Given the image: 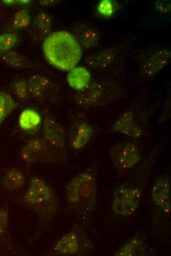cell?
<instances>
[{"label":"cell","mask_w":171,"mask_h":256,"mask_svg":"<svg viewBox=\"0 0 171 256\" xmlns=\"http://www.w3.org/2000/svg\"><path fill=\"white\" fill-rule=\"evenodd\" d=\"M19 42L18 36L13 33L0 35V55L10 51Z\"/></svg>","instance_id":"cell-23"},{"label":"cell","mask_w":171,"mask_h":256,"mask_svg":"<svg viewBox=\"0 0 171 256\" xmlns=\"http://www.w3.org/2000/svg\"><path fill=\"white\" fill-rule=\"evenodd\" d=\"M151 195L154 203L166 213L171 211V183L169 178L163 175L154 183Z\"/></svg>","instance_id":"cell-10"},{"label":"cell","mask_w":171,"mask_h":256,"mask_svg":"<svg viewBox=\"0 0 171 256\" xmlns=\"http://www.w3.org/2000/svg\"><path fill=\"white\" fill-rule=\"evenodd\" d=\"M113 163L121 170H127L134 167L141 159L139 148L131 142H122L113 146L110 152Z\"/></svg>","instance_id":"cell-5"},{"label":"cell","mask_w":171,"mask_h":256,"mask_svg":"<svg viewBox=\"0 0 171 256\" xmlns=\"http://www.w3.org/2000/svg\"><path fill=\"white\" fill-rule=\"evenodd\" d=\"M79 249L78 237L75 232L67 233L56 243L54 250L58 254L70 255L76 254Z\"/></svg>","instance_id":"cell-15"},{"label":"cell","mask_w":171,"mask_h":256,"mask_svg":"<svg viewBox=\"0 0 171 256\" xmlns=\"http://www.w3.org/2000/svg\"><path fill=\"white\" fill-rule=\"evenodd\" d=\"M53 148L44 139L33 138L29 140L21 149L20 159L28 163L46 160Z\"/></svg>","instance_id":"cell-7"},{"label":"cell","mask_w":171,"mask_h":256,"mask_svg":"<svg viewBox=\"0 0 171 256\" xmlns=\"http://www.w3.org/2000/svg\"><path fill=\"white\" fill-rule=\"evenodd\" d=\"M72 31L73 36L81 47L89 48L99 43V33L97 30L87 24L77 23L73 26Z\"/></svg>","instance_id":"cell-11"},{"label":"cell","mask_w":171,"mask_h":256,"mask_svg":"<svg viewBox=\"0 0 171 256\" xmlns=\"http://www.w3.org/2000/svg\"><path fill=\"white\" fill-rule=\"evenodd\" d=\"M98 10L103 15L110 16L113 12V5L112 2L109 0L101 1L98 4Z\"/></svg>","instance_id":"cell-28"},{"label":"cell","mask_w":171,"mask_h":256,"mask_svg":"<svg viewBox=\"0 0 171 256\" xmlns=\"http://www.w3.org/2000/svg\"><path fill=\"white\" fill-rule=\"evenodd\" d=\"M16 107L17 104L10 95L0 92V125Z\"/></svg>","instance_id":"cell-21"},{"label":"cell","mask_w":171,"mask_h":256,"mask_svg":"<svg viewBox=\"0 0 171 256\" xmlns=\"http://www.w3.org/2000/svg\"><path fill=\"white\" fill-rule=\"evenodd\" d=\"M43 51L47 61L61 70H70L82 56L81 47L72 34L59 31L49 34L43 41Z\"/></svg>","instance_id":"cell-1"},{"label":"cell","mask_w":171,"mask_h":256,"mask_svg":"<svg viewBox=\"0 0 171 256\" xmlns=\"http://www.w3.org/2000/svg\"><path fill=\"white\" fill-rule=\"evenodd\" d=\"M2 58L6 63L15 67H21L25 64L23 58L13 51H9L4 54Z\"/></svg>","instance_id":"cell-25"},{"label":"cell","mask_w":171,"mask_h":256,"mask_svg":"<svg viewBox=\"0 0 171 256\" xmlns=\"http://www.w3.org/2000/svg\"><path fill=\"white\" fill-rule=\"evenodd\" d=\"M141 196V190L138 188H117L114 191L112 200V211L115 214L122 217L132 216L138 207Z\"/></svg>","instance_id":"cell-4"},{"label":"cell","mask_w":171,"mask_h":256,"mask_svg":"<svg viewBox=\"0 0 171 256\" xmlns=\"http://www.w3.org/2000/svg\"><path fill=\"white\" fill-rule=\"evenodd\" d=\"M25 182L23 173L16 168L9 169L3 176L1 183L8 191H14L21 188Z\"/></svg>","instance_id":"cell-18"},{"label":"cell","mask_w":171,"mask_h":256,"mask_svg":"<svg viewBox=\"0 0 171 256\" xmlns=\"http://www.w3.org/2000/svg\"><path fill=\"white\" fill-rule=\"evenodd\" d=\"M30 21V15L27 9L18 11L14 15L13 24L16 28H22L27 26Z\"/></svg>","instance_id":"cell-26"},{"label":"cell","mask_w":171,"mask_h":256,"mask_svg":"<svg viewBox=\"0 0 171 256\" xmlns=\"http://www.w3.org/2000/svg\"><path fill=\"white\" fill-rule=\"evenodd\" d=\"M96 181L89 172H84L71 179L65 188L66 198L71 204L85 209L94 208L96 200Z\"/></svg>","instance_id":"cell-2"},{"label":"cell","mask_w":171,"mask_h":256,"mask_svg":"<svg viewBox=\"0 0 171 256\" xmlns=\"http://www.w3.org/2000/svg\"><path fill=\"white\" fill-rule=\"evenodd\" d=\"M9 222V215L5 208L0 209V235L4 234L7 230Z\"/></svg>","instance_id":"cell-27"},{"label":"cell","mask_w":171,"mask_h":256,"mask_svg":"<svg viewBox=\"0 0 171 256\" xmlns=\"http://www.w3.org/2000/svg\"><path fill=\"white\" fill-rule=\"evenodd\" d=\"M51 20L50 16L45 12L39 13L34 20L32 30L38 37H44L50 31Z\"/></svg>","instance_id":"cell-19"},{"label":"cell","mask_w":171,"mask_h":256,"mask_svg":"<svg viewBox=\"0 0 171 256\" xmlns=\"http://www.w3.org/2000/svg\"><path fill=\"white\" fill-rule=\"evenodd\" d=\"M171 52L166 49L159 51L147 61L143 67V71L147 76H152L166 66L170 62Z\"/></svg>","instance_id":"cell-13"},{"label":"cell","mask_w":171,"mask_h":256,"mask_svg":"<svg viewBox=\"0 0 171 256\" xmlns=\"http://www.w3.org/2000/svg\"><path fill=\"white\" fill-rule=\"evenodd\" d=\"M94 133L92 127L85 122L79 124L76 128L71 145L76 150H80L89 141Z\"/></svg>","instance_id":"cell-17"},{"label":"cell","mask_w":171,"mask_h":256,"mask_svg":"<svg viewBox=\"0 0 171 256\" xmlns=\"http://www.w3.org/2000/svg\"><path fill=\"white\" fill-rule=\"evenodd\" d=\"M142 241L138 236L131 239L124 244L115 254L116 256H133L142 249Z\"/></svg>","instance_id":"cell-22"},{"label":"cell","mask_w":171,"mask_h":256,"mask_svg":"<svg viewBox=\"0 0 171 256\" xmlns=\"http://www.w3.org/2000/svg\"><path fill=\"white\" fill-rule=\"evenodd\" d=\"M26 202L43 213L55 212L57 201L53 190L43 179L33 177L29 181L24 197ZM52 213V212H51Z\"/></svg>","instance_id":"cell-3"},{"label":"cell","mask_w":171,"mask_h":256,"mask_svg":"<svg viewBox=\"0 0 171 256\" xmlns=\"http://www.w3.org/2000/svg\"><path fill=\"white\" fill-rule=\"evenodd\" d=\"M39 114L34 110L27 108L23 110L18 118L20 128L26 131H31L37 128L41 123Z\"/></svg>","instance_id":"cell-16"},{"label":"cell","mask_w":171,"mask_h":256,"mask_svg":"<svg viewBox=\"0 0 171 256\" xmlns=\"http://www.w3.org/2000/svg\"><path fill=\"white\" fill-rule=\"evenodd\" d=\"M44 139L53 147L64 150L65 147V133L61 126L52 116H45L43 122Z\"/></svg>","instance_id":"cell-9"},{"label":"cell","mask_w":171,"mask_h":256,"mask_svg":"<svg viewBox=\"0 0 171 256\" xmlns=\"http://www.w3.org/2000/svg\"><path fill=\"white\" fill-rule=\"evenodd\" d=\"M12 89L16 96L21 100L28 99L29 93L27 82L22 79L16 80L12 84Z\"/></svg>","instance_id":"cell-24"},{"label":"cell","mask_w":171,"mask_h":256,"mask_svg":"<svg viewBox=\"0 0 171 256\" xmlns=\"http://www.w3.org/2000/svg\"><path fill=\"white\" fill-rule=\"evenodd\" d=\"M27 83L29 94L38 101H48L55 96L56 89L51 81L45 76L33 75Z\"/></svg>","instance_id":"cell-8"},{"label":"cell","mask_w":171,"mask_h":256,"mask_svg":"<svg viewBox=\"0 0 171 256\" xmlns=\"http://www.w3.org/2000/svg\"><path fill=\"white\" fill-rule=\"evenodd\" d=\"M113 129L125 136L139 138L142 133V128L136 123L133 114L127 111L119 116L114 123Z\"/></svg>","instance_id":"cell-12"},{"label":"cell","mask_w":171,"mask_h":256,"mask_svg":"<svg viewBox=\"0 0 171 256\" xmlns=\"http://www.w3.org/2000/svg\"><path fill=\"white\" fill-rule=\"evenodd\" d=\"M114 56L112 50H107L88 57L86 63L91 67L102 68L109 65Z\"/></svg>","instance_id":"cell-20"},{"label":"cell","mask_w":171,"mask_h":256,"mask_svg":"<svg viewBox=\"0 0 171 256\" xmlns=\"http://www.w3.org/2000/svg\"><path fill=\"white\" fill-rule=\"evenodd\" d=\"M91 75L84 67H74L70 69L67 75V81L72 89L80 91L86 87L90 82Z\"/></svg>","instance_id":"cell-14"},{"label":"cell","mask_w":171,"mask_h":256,"mask_svg":"<svg viewBox=\"0 0 171 256\" xmlns=\"http://www.w3.org/2000/svg\"><path fill=\"white\" fill-rule=\"evenodd\" d=\"M156 7L159 10L162 11H166L170 9L169 4L166 3L165 4V3H162L161 2L158 1L157 2Z\"/></svg>","instance_id":"cell-29"},{"label":"cell","mask_w":171,"mask_h":256,"mask_svg":"<svg viewBox=\"0 0 171 256\" xmlns=\"http://www.w3.org/2000/svg\"><path fill=\"white\" fill-rule=\"evenodd\" d=\"M106 89L103 83L90 82L84 88L78 91L74 96V101L78 105L83 107L99 104L108 94Z\"/></svg>","instance_id":"cell-6"}]
</instances>
